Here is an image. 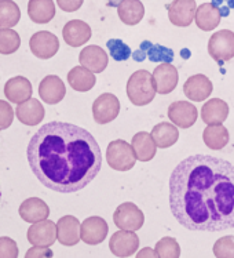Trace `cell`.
<instances>
[{"instance_id": "6da1fadb", "label": "cell", "mask_w": 234, "mask_h": 258, "mask_svg": "<svg viewBox=\"0 0 234 258\" xmlns=\"http://www.w3.org/2000/svg\"><path fill=\"white\" fill-rule=\"evenodd\" d=\"M170 207L189 231L234 228V164L211 155L182 160L170 177Z\"/></svg>"}, {"instance_id": "7a4b0ae2", "label": "cell", "mask_w": 234, "mask_h": 258, "mask_svg": "<svg viewBox=\"0 0 234 258\" xmlns=\"http://www.w3.org/2000/svg\"><path fill=\"white\" fill-rule=\"evenodd\" d=\"M26 158L36 178L59 194L79 192L102 167V153L90 132L66 121L43 124L28 144Z\"/></svg>"}, {"instance_id": "3957f363", "label": "cell", "mask_w": 234, "mask_h": 258, "mask_svg": "<svg viewBox=\"0 0 234 258\" xmlns=\"http://www.w3.org/2000/svg\"><path fill=\"white\" fill-rule=\"evenodd\" d=\"M154 79L150 72L139 69L131 75L127 83V95L135 106H145L150 104L156 97Z\"/></svg>"}, {"instance_id": "277c9868", "label": "cell", "mask_w": 234, "mask_h": 258, "mask_svg": "<svg viewBox=\"0 0 234 258\" xmlns=\"http://www.w3.org/2000/svg\"><path fill=\"white\" fill-rule=\"evenodd\" d=\"M106 160L109 167L116 171L131 170L136 163V155L132 144H128L124 140L112 141L106 149Z\"/></svg>"}, {"instance_id": "5b68a950", "label": "cell", "mask_w": 234, "mask_h": 258, "mask_svg": "<svg viewBox=\"0 0 234 258\" xmlns=\"http://www.w3.org/2000/svg\"><path fill=\"white\" fill-rule=\"evenodd\" d=\"M208 53L220 65L234 57V32L229 29L218 31L208 40Z\"/></svg>"}, {"instance_id": "8992f818", "label": "cell", "mask_w": 234, "mask_h": 258, "mask_svg": "<svg viewBox=\"0 0 234 258\" xmlns=\"http://www.w3.org/2000/svg\"><path fill=\"white\" fill-rule=\"evenodd\" d=\"M113 222L119 229L138 231L145 224V216L138 206L131 202H125L116 209Z\"/></svg>"}, {"instance_id": "52a82bcc", "label": "cell", "mask_w": 234, "mask_h": 258, "mask_svg": "<svg viewBox=\"0 0 234 258\" xmlns=\"http://www.w3.org/2000/svg\"><path fill=\"white\" fill-rule=\"evenodd\" d=\"M120 113V101L115 94L105 93L94 101L93 116L98 124H106L113 121Z\"/></svg>"}, {"instance_id": "ba28073f", "label": "cell", "mask_w": 234, "mask_h": 258, "mask_svg": "<svg viewBox=\"0 0 234 258\" xmlns=\"http://www.w3.org/2000/svg\"><path fill=\"white\" fill-rule=\"evenodd\" d=\"M139 247V237L135 231L120 229L112 235L109 240V248L116 257H131L138 251Z\"/></svg>"}, {"instance_id": "9c48e42d", "label": "cell", "mask_w": 234, "mask_h": 258, "mask_svg": "<svg viewBox=\"0 0 234 258\" xmlns=\"http://www.w3.org/2000/svg\"><path fill=\"white\" fill-rule=\"evenodd\" d=\"M167 10L171 24L175 27L186 28L194 21L197 5L196 0H174L167 6Z\"/></svg>"}, {"instance_id": "30bf717a", "label": "cell", "mask_w": 234, "mask_h": 258, "mask_svg": "<svg viewBox=\"0 0 234 258\" xmlns=\"http://www.w3.org/2000/svg\"><path fill=\"white\" fill-rule=\"evenodd\" d=\"M29 47L33 55L40 59H48L54 57L59 50L58 37L48 31L36 32L29 40Z\"/></svg>"}, {"instance_id": "8fae6325", "label": "cell", "mask_w": 234, "mask_h": 258, "mask_svg": "<svg viewBox=\"0 0 234 258\" xmlns=\"http://www.w3.org/2000/svg\"><path fill=\"white\" fill-rule=\"evenodd\" d=\"M28 240L33 246H44L50 247L57 240V225L51 220H42L35 222L28 229Z\"/></svg>"}, {"instance_id": "7c38bea8", "label": "cell", "mask_w": 234, "mask_h": 258, "mask_svg": "<svg viewBox=\"0 0 234 258\" xmlns=\"http://www.w3.org/2000/svg\"><path fill=\"white\" fill-rule=\"evenodd\" d=\"M108 222L101 217H90L86 218L80 227V237L84 243L95 246L102 243L108 236Z\"/></svg>"}, {"instance_id": "4fadbf2b", "label": "cell", "mask_w": 234, "mask_h": 258, "mask_svg": "<svg viewBox=\"0 0 234 258\" xmlns=\"http://www.w3.org/2000/svg\"><path fill=\"white\" fill-rule=\"evenodd\" d=\"M168 117L175 126L189 128L197 120L198 111L189 101H177L172 102L168 108Z\"/></svg>"}, {"instance_id": "5bb4252c", "label": "cell", "mask_w": 234, "mask_h": 258, "mask_svg": "<svg viewBox=\"0 0 234 258\" xmlns=\"http://www.w3.org/2000/svg\"><path fill=\"white\" fill-rule=\"evenodd\" d=\"M154 87L159 94H170L178 86L179 75L178 69L171 62H163L153 72Z\"/></svg>"}, {"instance_id": "9a60e30c", "label": "cell", "mask_w": 234, "mask_h": 258, "mask_svg": "<svg viewBox=\"0 0 234 258\" xmlns=\"http://www.w3.org/2000/svg\"><path fill=\"white\" fill-rule=\"evenodd\" d=\"M213 86L205 75H193L185 82L183 93L187 98L194 102H201L208 98L212 93Z\"/></svg>"}, {"instance_id": "2e32d148", "label": "cell", "mask_w": 234, "mask_h": 258, "mask_svg": "<svg viewBox=\"0 0 234 258\" xmlns=\"http://www.w3.org/2000/svg\"><path fill=\"white\" fill-rule=\"evenodd\" d=\"M65 94H66V87L61 78H58L55 75H48L40 82L39 95L46 104H50V105L58 104L63 100Z\"/></svg>"}, {"instance_id": "e0dca14e", "label": "cell", "mask_w": 234, "mask_h": 258, "mask_svg": "<svg viewBox=\"0 0 234 258\" xmlns=\"http://www.w3.org/2000/svg\"><path fill=\"white\" fill-rule=\"evenodd\" d=\"M79 61L84 68L90 69L94 74H101L108 67L109 57L99 46H87L80 51Z\"/></svg>"}, {"instance_id": "ac0fdd59", "label": "cell", "mask_w": 234, "mask_h": 258, "mask_svg": "<svg viewBox=\"0 0 234 258\" xmlns=\"http://www.w3.org/2000/svg\"><path fill=\"white\" fill-rule=\"evenodd\" d=\"M62 36L70 47H80L90 40L91 28L87 22L82 20H72L63 27Z\"/></svg>"}, {"instance_id": "d6986e66", "label": "cell", "mask_w": 234, "mask_h": 258, "mask_svg": "<svg viewBox=\"0 0 234 258\" xmlns=\"http://www.w3.org/2000/svg\"><path fill=\"white\" fill-rule=\"evenodd\" d=\"M16 115L18 120L26 126H37L44 119V106L36 98H29L18 104L16 108Z\"/></svg>"}, {"instance_id": "ffe728a7", "label": "cell", "mask_w": 234, "mask_h": 258, "mask_svg": "<svg viewBox=\"0 0 234 258\" xmlns=\"http://www.w3.org/2000/svg\"><path fill=\"white\" fill-rule=\"evenodd\" d=\"M80 227L82 224L79 222L76 217L65 216L59 218L57 222V237L58 242L63 246H74L77 244L80 237Z\"/></svg>"}, {"instance_id": "44dd1931", "label": "cell", "mask_w": 234, "mask_h": 258, "mask_svg": "<svg viewBox=\"0 0 234 258\" xmlns=\"http://www.w3.org/2000/svg\"><path fill=\"white\" fill-rule=\"evenodd\" d=\"M32 85L29 80L22 76H16L13 79L7 80L5 85V94L7 100L14 104H21L24 101L29 100L32 97Z\"/></svg>"}, {"instance_id": "7402d4cb", "label": "cell", "mask_w": 234, "mask_h": 258, "mask_svg": "<svg viewBox=\"0 0 234 258\" xmlns=\"http://www.w3.org/2000/svg\"><path fill=\"white\" fill-rule=\"evenodd\" d=\"M20 216L24 221L35 224V222L48 218L50 209L46 205V202H43L42 199L29 198L22 202V205L20 206Z\"/></svg>"}, {"instance_id": "603a6c76", "label": "cell", "mask_w": 234, "mask_h": 258, "mask_svg": "<svg viewBox=\"0 0 234 258\" xmlns=\"http://www.w3.org/2000/svg\"><path fill=\"white\" fill-rule=\"evenodd\" d=\"M229 116V105L220 98L207 101L201 108V119L207 124H223Z\"/></svg>"}, {"instance_id": "cb8c5ba5", "label": "cell", "mask_w": 234, "mask_h": 258, "mask_svg": "<svg viewBox=\"0 0 234 258\" xmlns=\"http://www.w3.org/2000/svg\"><path fill=\"white\" fill-rule=\"evenodd\" d=\"M220 18H222V14H220L219 7L211 2V3H204L200 7H197L194 21L201 31L209 32L218 27Z\"/></svg>"}, {"instance_id": "d4e9b609", "label": "cell", "mask_w": 234, "mask_h": 258, "mask_svg": "<svg viewBox=\"0 0 234 258\" xmlns=\"http://www.w3.org/2000/svg\"><path fill=\"white\" fill-rule=\"evenodd\" d=\"M132 147L135 151L136 159L140 162H150L151 159L156 156L157 145L154 140L151 137V134L146 132L136 133L132 137Z\"/></svg>"}, {"instance_id": "484cf974", "label": "cell", "mask_w": 234, "mask_h": 258, "mask_svg": "<svg viewBox=\"0 0 234 258\" xmlns=\"http://www.w3.org/2000/svg\"><path fill=\"white\" fill-rule=\"evenodd\" d=\"M28 16L35 24H47L55 16V5L52 0H29Z\"/></svg>"}, {"instance_id": "4316f807", "label": "cell", "mask_w": 234, "mask_h": 258, "mask_svg": "<svg viewBox=\"0 0 234 258\" xmlns=\"http://www.w3.org/2000/svg\"><path fill=\"white\" fill-rule=\"evenodd\" d=\"M117 14L125 25H136L145 17V6L140 0H123L117 7Z\"/></svg>"}, {"instance_id": "83f0119b", "label": "cell", "mask_w": 234, "mask_h": 258, "mask_svg": "<svg viewBox=\"0 0 234 258\" xmlns=\"http://www.w3.org/2000/svg\"><path fill=\"white\" fill-rule=\"evenodd\" d=\"M97 78L94 72H91L90 69L82 67H74L70 69V72L68 74V83L73 90L80 91V93H86L90 91L95 86Z\"/></svg>"}, {"instance_id": "f1b7e54d", "label": "cell", "mask_w": 234, "mask_h": 258, "mask_svg": "<svg viewBox=\"0 0 234 258\" xmlns=\"http://www.w3.org/2000/svg\"><path fill=\"white\" fill-rule=\"evenodd\" d=\"M229 132L223 124H208L204 128V143L212 151H219L226 147L229 143Z\"/></svg>"}, {"instance_id": "f546056e", "label": "cell", "mask_w": 234, "mask_h": 258, "mask_svg": "<svg viewBox=\"0 0 234 258\" xmlns=\"http://www.w3.org/2000/svg\"><path fill=\"white\" fill-rule=\"evenodd\" d=\"M151 137L159 148H170L175 145L179 138V130L171 123H159L151 130Z\"/></svg>"}, {"instance_id": "4dcf8cb0", "label": "cell", "mask_w": 234, "mask_h": 258, "mask_svg": "<svg viewBox=\"0 0 234 258\" xmlns=\"http://www.w3.org/2000/svg\"><path fill=\"white\" fill-rule=\"evenodd\" d=\"M21 20V10L13 0H0V28L16 27Z\"/></svg>"}, {"instance_id": "1f68e13d", "label": "cell", "mask_w": 234, "mask_h": 258, "mask_svg": "<svg viewBox=\"0 0 234 258\" xmlns=\"http://www.w3.org/2000/svg\"><path fill=\"white\" fill-rule=\"evenodd\" d=\"M21 46L18 32L10 28H0V54H13Z\"/></svg>"}, {"instance_id": "d6a6232c", "label": "cell", "mask_w": 234, "mask_h": 258, "mask_svg": "<svg viewBox=\"0 0 234 258\" xmlns=\"http://www.w3.org/2000/svg\"><path fill=\"white\" fill-rule=\"evenodd\" d=\"M140 50L147 53V57L151 62H172L174 59V53L172 50L167 47H163L160 44H151L150 42H145L140 44Z\"/></svg>"}, {"instance_id": "836d02e7", "label": "cell", "mask_w": 234, "mask_h": 258, "mask_svg": "<svg viewBox=\"0 0 234 258\" xmlns=\"http://www.w3.org/2000/svg\"><path fill=\"white\" fill-rule=\"evenodd\" d=\"M154 250L160 258H178L181 255V247L174 237H163L156 243Z\"/></svg>"}, {"instance_id": "e575fe53", "label": "cell", "mask_w": 234, "mask_h": 258, "mask_svg": "<svg viewBox=\"0 0 234 258\" xmlns=\"http://www.w3.org/2000/svg\"><path fill=\"white\" fill-rule=\"evenodd\" d=\"M213 255L218 258H234V236H223L213 244Z\"/></svg>"}, {"instance_id": "d590c367", "label": "cell", "mask_w": 234, "mask_h": 258, "mask_svg": "<svg viewBox=\"0 0 234 258\" xmlns=\"http://www.w3.org/2000/svg\"><path fill=\"white\" fill-rule=\"evenodd\" d=\"M106 46L109 48L112 58L116 61H127L132 53L131 48L119 39H110L109 42H106Z\"/></svg>"}, {"instance_id": "8d00e7d4", "label": "cell", "mask_w": 234, "mask_h": 258, "mask_svg": "<svg viewBox=\"0 0 234 258\" xmlns=\"http://www.w3.org/2000/svg\"><path fill=\"white\" fill-rule=\"evenodd\" d=\"M18 246L16 240L11 237H0V258H17L18 257Z\"/></svg>"}, {"instance_id": "74e56055", "label": "cell", "mask_w": 234, "mask_h": 258, "mask_svg": "<svg viewBox=\"0 0 234 258\" xmlns=\"http://www.w3.org/2000/svg\"><path fill=\"white\" fill-rule=\"evenodd\" d=\"M14 120V111L7 101L0 100V130H6Z\"/></svg>"}, {"instance_id": "f35d334b", "label": "cell", "mask_w": 234, "mask_h": 258, "mask_svg": "<svg viewBox=\"0 0 234 258\" xmlns=\"http://www.w3.org/2000/svg\"><path fill=\"white\" fill-rule=\"evenodd\" d=\"M84 0H57V5L59 9L66 13H73L77 11L83 6Z\"/></svg>"}, {"instance_id": "ab89813d", "label": "cell", "mask_w": 234, "mask_h": 258, "mask_svg": "<svg viewBox=\"0 0 234 258\" xmlns=\"http://www.w3.org/2000/svg\"><path fill=\"white\" fill-rule=\"evenodd\" d=\"M26 258H39V257H52V251L44 246H35L29 248L25 254Z\"/></svg>"}, {"instance_id": "60d3db41", "label": "cell", "mask_w": 234, "mask_h": 258, "mask_svg": "<svg viewBox=\"0 0 234 258\" xmlns=\"http://www.w3.org/2000/svg\"><path fill=\"white\" fill-rule=\"evenodd\" d=\"M147 255H150V257H159V255H157V253H156V250H154V251H153V250H151V248H149V247H146V248H143V250H140V253H138V257H147Z\"/></svg>"}, {"instance_id": "b9f144b4", "label": "cell", "mask_w": 234, "mask_h": 258, "mask_svg": "<svg viewBox=\"0 0 234 258\" xmlns=\"http://www.w3.org/2000/svg\"><path fill=\"white\" fill-rule=\"evenodd\" d=\"M121 2H123V0H106V3H108L109 7H119Z\"/></svg>"}, {"instance_id": "7bdbcfd3", "label": "cell", "mask_w": 234, "mask_h": 258, "mask_svg": "<svg viewBox=\"0 0 234 258\" xmlns=\"http://www.w3.org/2000/svg\"><path fill=\"white\" fill-rule=\"evenodd\" d=\"M219 10H220V14H222V17L229 16V10H230L229 6H227V7H222V9H219Z\"/></svg>"}, {"instance_id": "ee69618b", "label": "cell", "mask_w": 234, "mask_h": 258, "mask_svg": "<svg viewBox=\"0 0 234 258\" xmlns=\"http://www.w3.org/2000/svg\"><path fill=\"white\" fill-rule=\"evenodd\" d=\"M223 2H224V0H212V3H213V5H215V6H218V7H219V6H220V5H222V3H223Z\"/></svg>"}, {"instance_id": "f6af8a7d", "label": "cell", "mask_w": 234, "mask_h": 258, "mask_svg": "<svg viewBox=\"0 0 234 258\" xmlns=\"http://www.w3.org/2000/svg\"><path fill=\"white\" fill-rule=\"evenodd\" d=\"M227 5H229L230 9H233V7H234V0H227Z\"/></svg>"}, {"instance_id": "bcb514c9", "label": "cell", "mask_w": 234, "mask_h": 258, "mask_svg": "<svg viewBox=\"0 0 234 258\" xmlns=\"http://www.w3.org/2000/svg\"><path fill=\"white\" fill-rule=\"evenodd\" d=\"M0 199H2V189H0Z\"/></svg>"}]
</instances>
